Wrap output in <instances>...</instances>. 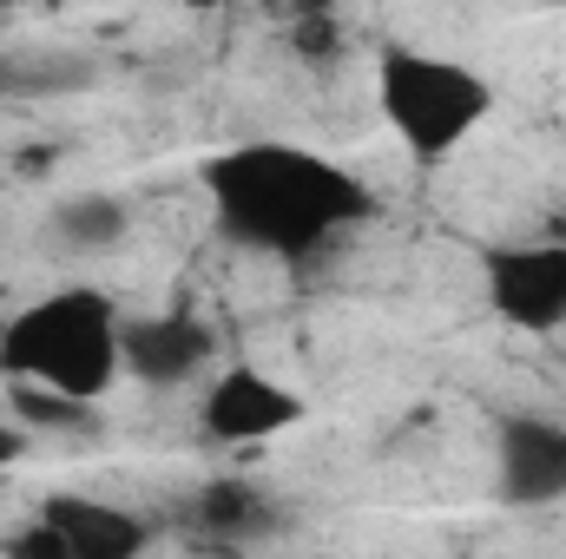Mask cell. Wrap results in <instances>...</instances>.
Returning a JSON list of instances; mask_svg holds the SVG:
<instances>
[{"mask_svg":"<svg viewBox=\"0 0 566 559\" xmlns=\"http://www.w3.org/2000/svg\"><path fill=\"white\" fill-rule=\"evenodd\" d=\"M53 224H60V238H66L73 251H106V244L126 238V204L106 198V191H86V198H66Z\"/></svg>","mask_w":566,"mask_h":559,"instance_id":"cell-10","label":"cell"},{"mask_svg":"<svg viewBox=\"0 0 566 559\" xmlns=\"http://www.w3.org/2000/svg\"><path fill=\"white\" fill-rule=\"evenodd\" d=\"M119 329H126V316L113 309V296L73 283V289L27 303L0 329V369L20 376V389H33V395L86 409L119 382Z\"/></svg>","mask_w":566,"mask_h":559,"instance_id":"cell-2","label":"cell"},{"mask_svg":"<svg viewBox=\"0 0 566 559\" xmlns=\"http://www.w3.org/2000/svg\"><path fill=\"white\" fill-rule=\"evenodd\" d=\"M20 454H27V434H20V428H7V421H0V467H13V461H20Z\"/></svg>","mask_w":566,"mask_h":559,"instance_id":"cell-12","label":"cell"},{"mask_svg":"<svg viewBox=\"0 0 566 559\" xmlns=\"http://www.w3.org/2000/svg\"><path fill=\"white\" fill-rule=\"evenodd\" d=\"M191 514H198L205 534H224V540H244V534H264V527H271V500H264L244 474L205 481L198 500H191Z\"/></svg>","mask_w":566,"mask_h":559,"instance_id":"cell-9","label":"cell"},{"mask_svg":"<svg viewBox=\"0 0 566 559\" xmlns=\"http://www.w3.org/2000/svg\"><path fill=\"white\" fill-rule=\"evenodd\" d=\"M494 487L507 507H547L566 500V421L514 415L494 441Z\"/></svg>","mask_w":566,"mask_h":559,"instance_id":"cell-7","label":"cell"},{"mask_svg":"<svg viewBox=\"0 0 566 559\" xmlns=\"http://www.w3.org/2000/svg\"><path fill=\"white\" fill-rule=\"evenodd\" d=\"M205 191H211V218L231 244L264 251V257H316L336 231L369 218V191L356 171H343L323 151L303 145H238L224 158L205 165Z\"/></svg>","mask_w":566,"mask_h":559,"instance_id":"cell-1","label":"cell"},{"mask_svg":"<svg viewBox=\"0 0 566 559\" xmlns=\"http://www.w3.org/2000/svg\"><path fill=\"white\" fill-rule=\"evenodd\" d=\"M7 559H73V553H66V540L33 514V527H20V534L7 540Z\"/></svg>","mask_w":566,"mask_h":559,"instance_id":"cell-11","label":"cell"},{"mask_svg":"<svg viewBox=\"0 0 566 559\" xmlns=\"http://www.w3.org/2000/svg\"><path fill=\"white\" fill-rule=\"evenodd\" d=\"M488 303L514 329H560L566 323V244H507L488 257Z\"/></svg>","mask_w":566,"mask_h":559,"instance_id":"cell-4","label":"cell"},{"mask_svg":"<svg viewBox=\"0 0 566 559\" xmlns=\"http://www.w3.org/2000/svg\"><path fill=\"white\" fill-rule=\"evenodd\" d=\"M40 520L66 540L73 559H145V547H151V527L139 514L119 500H99V494H46Z\"/></svg>","mask_w":566,"mask_h":559,"instance_id":"cell-8","label":"cell"},{"mask_svg":"<svg viewBox=\"0 0 566 559\" xmlns=\"http://www.w3.org/2000/svg\"><path fill=\"white\" fill-rule=\"evenodd\" d=\"M211 329L185 309H165V316H126L119 329V376H133L145 389H178L191 382L205 362H211Z\"/></svg>","mask_w":566,"mask_h":559,"instance_id":"cell-5","label":"cell"},{"mask_svg":"<svg viewBox=\"0 0 566 559\" xmlns=\"http://www.w3.org/2000/svg\"><path fill=\"white\" fill-rule=\"evenodd\" d=\"M296 421H303V395L283 389L277 376H264V369H224L205 389V434L211 441L251 447V441H271V434L296 428Z\"/></svg>","mask_w":566,"mask_h":559,"instance_id":"cell-6","label":"cell"},{"mask_svg":"<svg viewBox=\"0 0 566 559\" xmlns=\"http://www.w3.org/2000/svg\"><path fill=\"white\" fill-rule=\"evenodd\" d=\"M376 106H382L389 133L409 145V158L434 165L454 145H468V133L488 119L494 86L461 60H441L422 46H389L376 66Z\"/></svg>","mask_w":566,"mask_h":559,"instance_id":"cell-3","label":"cell"}]
</instances>
